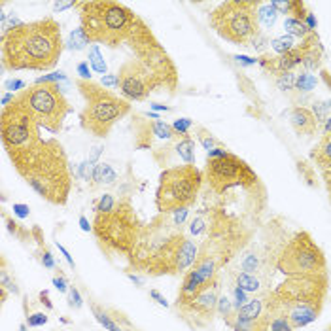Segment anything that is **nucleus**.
<instances>
[{
    "label": "nucleus",
    "instance_id": "1",
    "mask_svg": "<svg viewBox=\"0 0 331 331\" xmlns=\"http://www.w3.org/2000/svg\"><path fill=\"white\" fill-rule=\"evenodd\" d=\"M61 25L53 17L29 21L2 33L4 70H49L65 49Z\"/></svg>",
    "mask_w": 331,
    "mask_h": 331
},
{
    "label": "nucleus",
    "instance_id": "2",
    "mask_svg": "<svg viewBox=\"0 0 331 331\" xmlns=\"http://www.w3.org/2000/svg\"><path fill=\"white\" fill-rule=\"evenodd\" d=\"M12 165L42 199L57 207L66 205L72 189V170L57 138H42L31 151L13 159Z\"/></svg>",
    "mask_w": 331,
    "mask_h": 331
},
{
    "label": "nucleus",
    "instance_id": "3",
    "mask_svg": "<svg viewBox=\"0 0 331 331\" xmlns=\"http://www.w3.org/2000/svg\"><path fill=\"white\" fill-rule=\"evenodd\" d=\"M80 23L91 44L108 47L127 42L138 15L116 0H78Z\"/></svg>",
    "mask_w": 331,
    "mask_h": 331
},
{
    "label": "nucleus",
    "instance_id": "4",
    "mask_svg": "<svg viewBox=\"0 0 331 331\" xmlns=\"http://www.w3.org/2000/svg\"><path fill=\"white\" fill-rule=\"evenodd\" d=\"M329 290L327 273L293 274L273 292L276 303L282 307L293 329L316 322L324 309Z\"/></svg>",
    "mask_w": 331,
    "mask_h": 331
},
{
    "label": "nucleus",
    "instance_id": "5",
    "mask_svg": "<svg viewBox=\"0 0 331 331\" xmlns=\"http://www.w3.org/2000/svg\"><path fill=\"white\" fill-rule=\"evenodd\" d=\"M76 87L85 98L84 110L80 112V123L93 137H108L112 127L131 112L129 100L104 89L100 84L91 80H76Z\"/></svg>",
    "mask_w": 331,
    "mask_h": 331
},
{
    "label": "nucleus",
    "instance_id": "6",
    "mask_svg": "<svg viewBox=\"0 0 331 331\" xmlns=\"http://www.w3.org/2000/svg\"><path fill=\"white\" fill-rule=\"evenodd\" d=\"M142 229L144 225L129 201L117 202L112 212H95L93 233L108 253L129 256L140 239Z\"/></svg>",
    "mask_w": 331,
    "mask_h": 331
},
{
    "label": "nucleus",
    "instance_id": "7",
    "mask_svg": "<svg viewBox=\"0 0 331 331\" xmlns=\"http://www.w3.org/2000/svg\"><path fill=\"white\" fill-rule=\"evenodd\" d=\"M258 0H225L210 13L208 23L220 34L237 46H252L260 36Z\"/></svg>",
    "mask_w": 331,
    "mask_h": 331
},
{
    "label": "nucleus",
    "instance_id": "8",
    "mask_svg": "<svg viewBox=\"0 0 331 331\" xmlns=\"http://www.w3.org/2000/svg\"><path fill=\"white\" fill-rule=\"evenodd\" d=\"M125 44H129V47L135 53V59H138L156 76V80L159 82L161 87L169 89L170 93H174V89L178 87L176 65L172 63L169 53L165 52L161 42L156 38V34L148 27L146 21L138 17Z\"/></svg>",
    "mask_w": 331,
    "mask_h": 331
},
{
    "label": "nucleus",
    "instance_id": "9",
    "mask_svg": "<svg viewBox=\"0 0 331 331\" xmlns=\"http://www.w3.org/2000/svg\"><path fill=\"white\" fill-rule=\"evenodd\" d=\"M205 176L195 165H180L165 169L159 176L156 208L159 214H174L197 201Z\"/></svg>",
    "mask_w": 331,
    "mask_h": 331
},
{
    "label": "nucleus",
    "instance_id": "10",
    "mask_svg": "<svg viewBox=\"0 0 331 331\" xmlns=\"http://www.w3.org/2000/svg\"><path fill=\"white\" fill-rule=\"evenodd\" d=\"M19 100L27 110L33 114L42 129L59 133L65 125L70 112V104L65 98L59 84H33L17 93Z\"/></svg>",
    "mask_w": 331,
    "mask_h": 331
},
{
    "label": "nucleus",
    "instance_id": "11",
    "mask_svg": "<svg viewBox=\"0 0 331 331\" xmlns=\"http://www.w3.org/2000/svg\"><path fill=\"white\" fill-rule=\"evenodd\" d=\"M38 121L33 114L15 98L10 106L2 108L0 131H2V146L6 149L10 161L31 151L42 140Z\"/></svg>",
    "mask_w": 331,
    "mask_h": 331
},
{
    "label": "nucleus",
    "instance_id": "12",
    "mask_svg": "<svg viewBox=\"0 0 331 331\" xmlns=\"http://www.w3.org/2000/svg\"><path fill=\"white\" fill-rule=\"evenodd\" d=\"M276 267L286 276H293V274L325 273L327 263H325L324 252L312 240L311 235L307 231H301L280 252Z\"/></svg>",
    "mask_w": 331,
    "mask_h": 331
},
{
    "label": "nucleus",
    "instance_id": "13",
    "mask_svg": "<svg viewBox=\"0 0 331 331\" xmlns=\"http://www.w3.org/2000/svg\"><path fill=\"white\" fill-rule=\"evenodd\" d=\"M184 231V227L176 225L172 214H157L148 225H144L140 239L131 250L129 258V269L135 271H144V267L161 252L163 248L170 242V239Z\"/></svg>",
    "mask_w": 331,
    "mask_h": 331
},
{
    "label": "nucleus",
    "instance_id": "14",
    "mask_svg": "<svg viewBox=\"0 0 331 331\" xmlns=\"http://www.w3.org/2000/svg\"><path fill=\"white\" fill-rule=\"evenodd\" d=\"M205 180L216 195H223L233 188H253L258 184V174L246 161L239 156L227 154L220 159H207Z\"/></svg>",
    "mask_w": 331,
    "mask_h": 331
},
{
    "label": "nucleus",
    "instance_id": "15",
    "mask_svg": "<svg viewBox=\"0 0 331 331\" xmlns=\"http://www.w3.org/2000/svg\"><path fill=\"white\" fill-rule=\"evenodd\" d=\"M218 293H220V278L212 280L207 288H202L195 295H189V297L178 295L176 311L188 324L202 327L208 322H212L214 312L218 311V301H220Z\"/></svg>",
    "mask_w": 331,
    "mask_h": 331
},
{
    "label": "nucleus",
    "instance_id": "16",
    "mask_svg": "<svg viewBox=\"0 0 331 331\" xmlns=\"http://www.w3.org/2000/svg\"><path fill=\"white\" fill-rule=\"evenodd\" d=\"M117 87L125 100H146L149 93L161 89L156 76L138 61L129 59L117 70Z\"/></svg>",
    "mask_w": 331,
    "mask_h": 331
},
{
    "label": "nucleus",
    "instance_id": "17",
    "mask_svg": "<svg viewBox=\"0 0 331 331\" xmlns=\"http://www.w3.org/2000/svg\"><path fill=\"white\" fill-rule=\"evenodd\" d=\"M290 123H292L293 131L297 135H303V137H311L318 131L320 123L316 116L312 114L311 108H305V106H295L290 112Z\"/></svg>",
    "mask_w": 331,
    "mask_h": 331
},
{
    "label": "nucleus",
    "instance_id": "18",
    "mask_svg": "<svg viewBox=\"0 0 331 331\" xmlns=\"http://www.w3.org/2000/svg\"><path fill=\"white\" fill-rule=\"evenodd\" d=\"M301 49L305 53V57H303V66H305V70H320L322 68V46H320L318 42V36L316 33L311 34L309 38L301 40Z\"/></svg>",
    "mask_w": 331,
    "mask_h": 331
},
{
    "label": "nucleus",
    "instance_id": "19",
    "mask_svg": "<svg viewBox=\"0 0 331 331\" xmlns=\"http://www.w3.org/2000/svg\"><path fill=\"white\" fill-rule=\"evenodd\" d=\"M311 159L316 163L322 170L331 167V133H325L324 137L320 138V142L312 148Z\"/></svg>",
    "mask_w": 331,
    "mask_h": 331
},
{
    "label": "nucleus",
    "instance_id": "20",
    "mask_svg": "<svg viewBox=\"0 0 331 331\" xmlns=\"http://www.w3.org/2000/svg\"><path fill=\"white\" fill-rule=\"evenodd\" d=\"M176 156L180 157L186 165H193L195 163V142L188 137H182L180 140H176Z\"/></svg>",
    "mask_w": 331,
    "mask_h": 331
},
{
    "label": "nucleus",
    "instance_id": "21",
    "mask_svg": "<svg viewBox=\"0 0 331 331\" xmlns=\"http://www.w3.org/2000/svg\"><path fill=\"white\" fill-rule=\"evenodd\" d=\"M284 29L290 36H293V38H301V40H305V38H309L311 34H314L311 29L303 23V21L293 19V17H290V15L284 19Z\"/></svg>",
    "mask_w": 331,
    "mask_h": 331
},
{
    "label": "nucleus",
    "instance_id": "22",
    "mask_svg": "<svg viewBox=\"0 0 331 331\" xmlns=\"http://www.w3.org/2000/svg\"><path fill=\"white\" fill-rule=\"evenodd\" d=\"M237 286H239L240 290H244V292H250V293H256L261 290V286H263V280L258 276V274H248V273H240L237 274Z\"/></svg>",
    "mask_w": 331,
    "mask_h": 331
},
{
    "label": "nucleus",
    "instance_id": "23",
    "mask_svg": "<svg viewBox=\"0 0 331 331\" xmlns=\"http://www.w3.org/2000/svg\"><path fill=\"white\" fill-rule=\"evenodd\" d=\"M278 10L273 6V2H269V4H261L260 2V8H258V19H260V25L263 27H273L278 19Z\"/></svg>",
    "mask_w": 331,
    "mask_h": 331
},
{
    "label": "nucleus",
    "instance_id": "24",
    "mask_svg": "<svg viewBox=\"0 0 331 331\" xmlns=\"http://www.w3.org/2000/svg\"><path fill=\"white\" fill-rule=\"evenodd\" d=\"M87 63L93 66V70L98 72V74H103V76H106V70H108V66H106V61H104L103 53H100V49H98L97 44H93L91 47H89V55H87Z\"/></svg>",
    "mask_w": 331,
    "mask_h": 331
},
{
    "label": "nucleus",
    "instance_id": "25",
    "mask_svg": "<svg viewBox=\"0 0 331 331\" xmlns=\"http://www.w3.org/2000/svg\"><path fill=\"white\" fill-rule=\"evenodd\" d=\"M87 44H89V38H87V34L84 33V29L80 27V29H76L74 33H70L68 42H66V49H70V52H82Z\"/></svg>",
    "mask_w": 331,
    "mask_h": 331
},
{
    "label": "nucleus",
    "instance_id": "26",
    "mask_svg": "<svg viewBox=\"0 0 331 331\" xmlns=\"http://www.w3.org/2000/svg\"><path fill=\"white\" fill-rule=\"evenodd\" d=\"M271 46H273L274 53L284 55V53L292 52L293 47H295V38H293V36H290V34H284V36L274 38L273 42H271Z\"/></svg>",
    "mask_w": 331,
    "mask_h": 331
},
{
    "label": "nucleus",
    "instance_id": "27",
    "mask_svg": "<svg viewBox=\"0 0 331 331\" xmlns=\"http://www.w3.org/2000/svg\"><path fill=\"white\" fill-rule=\"evenodd\" d=\"M240 269L242 273H248V274H258L261 271V260L258 253H246L244 260L240 263Z\"/></svg>",
    "mask_w": 331,
    "mask_h": 331
},
{
    "label": "nucleus",
    "instance_id": "28",
    "mask_svg": "<svg viewBox=\"0 0 331 331\" xmlns=\"http://www.w3.org/2000/svg\"><path fill=\"white\" fill-rule=\"evenodd\" d=\"M91 309H93V314H95V318H97V322H98L100 325H103L104 329H108V331H123L121 327H119V325L116 324V322H114V320L110 318V316H108V314H106V312L100 311V309H98L97 305H93Z\"/></svg>",
    "mask_w": 331,
    "mask_h": 331
},
{
    "label": "nucleus",
    "instance_id": "29",
    "mask_svg": "<svg viewBox=\"0 0 331 331\" xmlns=\"http://www.w3.org/2000/svg\"><path fill=\"white\" fill-rule=\"evenodd\" d=\"M295 84H297V74L295 72H284V74L276 76V87L282 89V91L295 89Z\"/></svg>",
    "mask_w": 331,
    "mask_h": 331
},
{
    "label": "nucleus",
    "instance_id": "30",
    "mask_svg": "<svg viewBox=\"0 0 331 331\" xmlns=\"http://www.w3.org/2000/svg\"><path fill=\"white\" fill-rule=\"evenodd\" d=\"M197 138H199V142L202 144V148L207 149V151H210L212 148H218V146H220V142H218V140L210 135V131H207L205 127H197Z\"/></svg>",
    "mask_w": 331,
    "mask_h": 331
},
{
    "label": "nucleus",
    "instance_id": "31",
    "mask_svg": "<svg viewBox=\"0 0 331 331\" xmlns=\"http://www.w3.org/2000/svg\"><path fill=\"white\" fill-rule=\"evenodd\" d=\"M316 84H318L316 76H312V74L305 72V74H299V76H297L295 89H299V91H312V89L316 87Z\"/></svg>",
    "mask_w": 331,
    "mask_h": 331
},
{
    "label": "nucleus",
    "instance_id": "32",
    "mask_svg": "<svg viewBox=\"0 0 331 331\" xmlns=\"http://www.w3.org/2000/svg\"><path fill=\"white\" fill-rule=\"evenodd\" d=\"M0 286H2V290H6V292H12V293H17V286L13 282L10 276H8V271H6V260H2V271H0Z\"/></svg>",
    "mask_w": 331,
    "mask_h": 331
},
{
    "label": "nucleus",
    "instance_id": "33",
    "mask_svg": "<svg viewBox=\"0 0 331 331\" xmlns=\"http://www.w3.org/2000/svg\"><path fill=\"white\" fill-rule=\"evenodd\" d=\"M117 202L114 201V197H112L110 193H104L100 199H98V202L95 205V212H112L114 208H116Z\"/></svg>",
    "mask_w": 331,
    "mask_h": 331
},
{
    "label": "nucleus",
    "instance_id": "34",
    "mask_svg": "<svg viewBox=\"0 0 331 331\" xmlns=\"http://www.w3.org/2000/svg\"><path fill=\"white\" fill-rule=\"evenodd\" d=\"M231 309H233V307H231V301H229L225 295H221L220 301H218V312L223 316L225 324H229V325L233 324V320H231V316H233V314H231Z\"/></svg>",
    "mask_w": 331,
    "mask_h": 331
},
{
    "label": "nucleus",
    "instance_id": "35",
    "mask_svg": "<svg viewBox=\"0 0 331 331\" xmlns=\"http://www.w3.org/2000/svg\"><path fill=\"white\" fill-rule=\"evenodd\" d=\"M193 127V121L189 119V117H180V119H176L174 123H172V129L180 135V137H188V131Z\"/></svg>",
    "mask_w": 331,
    "mask_h": 331
},
{
    "label": "nucleus",
    "instance_id": "36",
    "mask_svg": "<svg viewBox=\"0 0 331 331\" xmlns=\"http://www.w3.org/2000/svg\"><path fill=\"white\" fill-rule=\"evenodd\" d=\"M47 314L46 312H34V314H29L27 316V324L31 327H42V325L47 324Z\"/></svg>",
    "mask_w": 331,
    "mask_h": 331
},
{
    "label": "nucleus",
    "instance_id": "37",
    "mask_svg": "<svg viewBox=\"0 0 331 331\" xmlns=\"http://www.w3.org/2000/svg\"><path fill=\"white\" fill-rule=\"evenodd\" d=\"M66 76L63 74V72H53V74H46V76H40V78H36V82L34 84H59L61 80H65Z\"/></svg>",
    "mask_w": 331,
    "mask_h": 331
},
{
    "label": "nucleus",
    "instance_id": "38",
    "mask_svg": "<svg viewBox=\"0 0 331 331\" xmlns=\"http://www.w3.org/2000/svg\"><path fill=\"white\" fill-rule=\"evenodd\" d=\"M70 295H68V305L74 307V309H82V305H84V301H82V295H80L78 288L76 286H70Z\"/></svg>",
    "mask_w": 331,
    "mask_h": 331
},
{
    "label": "nucleus",
    "instance_id": "39",
    "mask_svg": "<svg viewBox=\"0 0 331 331\" xmlns=\"http://www.w3.org/2000/svg\"><path fill=\"white\" fill-rule=\"evenodd\" d=\"M6 91H23V89H27V84L23 82V80H6L4 82V85H2Z\"/></svg>",
    "mask_w": 331,
    "mask_h": 331
},
{
    "label": "nucleus",
    "instance_id": "40",
    "mask_svg": "<svg viewBox=\"0 0 331 331\" xmlns=\"http://www.w3.org/2000/svg\"><path fill=\"white\" fill-rule=\"evenodd\" d=\"M235 309H237V311H239L240 307H244L248 303V301H250V299L246 297V292H244V290H240L239 286H235Z\"/></svg>",
    "mask_w": 331,
    "mask_h": 331
},
{
    "label": "nucleus",
    "instance_id": "41",
    "mask_svg": "<svg viewBox=\"0 0 331 331\" xmlns=\"http://www.w3.org/2000/svg\"><path fill=\"white\" fill-rule=\"evenodd\" d=\"M91 188H97L103 184V163H97L95 167H93V174H91Z\"/></svg>",
    "mask_w": 331,
    "mask_h": 331
},
{
    "label": "nucleus",
    "instance_id": "42",
    "mask_svg": "<svg viewBox=\"0 0 331 331\" xmlns=\"http://www.w3.org/2000/svg\"><path fill=\"white\" fill-rule=\"evenodd\" d=\"M53 286L57 288V292L59 293H66V292H70V286H68V282H66V278L63 276V274L59 273L55 278H53Z\"/></svg>",
    "mask_w": 331,
    "mask_h": 331
},
{
    "label": "nucleus",
    "instance_id": "43",
    "mask_svg": "<svg viewBox=\"0 0 331 331\" xmlns=\"http://www.w3.org/2000/svg\"><path fill=\"white\" fill-rule=\"evenodd\" d=\"M13 214L17 216V218H21V220H25V218H29V214H31V208L27 207V205H19V202H15L12 207Z\"/></svg>",
    "mask_w": 331,
    "mask_h": 331
},
{
    "label": "nucleus",
    "instance_id": "44",
    "mask_svg": "<svg viewBox=\"0 0 331 331\" xmlns=\"http://www.w3.org/2000/svg\"><path fill=\"white\" fill-rule=\"evenodd\" d=\"M76 72L80 74V80H91V70H89V63L87 61H84V63H78V66H76Z\"/></svg>",
    "mask_w": 331,
    "mask_h": 331
},
{
    "label": "nucleus",
    "instance_id": "45",
    "mask_svg": "<svg viewBox=\"0 0 331 331\" xmlns=\"http://www.w3.org/2000/svg\"><path fill=\"white\" fill-rule=\"evenodd\" d=\"M40 260H42V265L46 267V269H53V267H55V261H53L52 252H49L46 246L42 248V258H40Z\"/></svg>",
    "mask_w": 331,
    "mask_h": 331
},
{
    "label": "nucleus",
    "instance_id": "46",
    "mask_svg": "<svg viewBox=\"0 0 331 331\" xmlns=\"http://www.w3.org/2000/svg\"><path fill=\"white\" fill-rule=\"evenodd\" d=\"M116 180V172L112 170L110 165L103 163V184H112Z\"/></svg>",
    "mask_w": 331,
    "mask_h": 331
},
{
    "label": "nucleus",
    "instance_id": "47",
    "mask_svg": "<svg viewBox=\"0 0 331 331\" xmlns=\"http://www.w3.org/2000/svg\"><path fill=\"white\" fill-rule=\"evenodd\" d=\"M227 154H229L227 149L218 146V148H212L210 151H207V159H220V157H225Z\"/></svg>",
    "mask_w": 331,
    "mask_h": 331
},
{
    "label": "nucleus",
    "instance_id": "48",
    "mask_svg": "<svg viewBox=\"0 0 331 331\" xmlns=\"http://www.w3.org/2000/svg\"><path fill=\"white\" fill-rule=\"evenodd\" d=\"M188 214H189L188 208H180V210H176L174 214H172V218H174V223H176V225H180V227H182L184 221H186V218H188Z\"/></svg>",
    "mask_w": 331,
    "mask_h": 331
},
{
    "label": "nucleus",
    "instance_id": "49",
    "mask_svg": "<svg viewBox=\"0 0 331 331\" xmlns=\"http://www.w3.org/2000/svg\"><path fill=\"white\" fill-rule=\"evenodd\" d=\"M297 165H299V172H303V174H305L307 184H311V186H314V182H312V180H314V176H312V169H309V167H307V163H305V161H299Z\"/></svg>",
    "mask_w": 331,
    "mask_h": 331
},
{
    "label": "nucleus",
    "instance_id": "50",
    "mask_svg": "<svg viewBox=\"0 0 331 331\" xmlns=\"http://www.w3.org/2000/svg\"><path fill=\"white\" fill-rule=\"evenodd\" d=\"M100 82H103L104 87H117V74H106Z\"/></svg>",
    "mask_w": 331,
    "mask_h": 331
},
{
    "label": "nucleus",
    "instance_id": "51",
    "mask_svg": "<svg viewBox=\"0 0 331 331\" xmlns=\"http://www.w3.org/2000/svg\"><path fill=\"white\" fill-rule=\"evenodd\" d=\"M235 61L240 63V65L244 66H252V65H258V59H252V57H246V55H235Z\"/></svg>",
    "mask_w": 331,
    "mask_h": 331
},
{
    "label": "nucleus",
    "instance_id": "52",
    "mask_svg": "<svg viewBox=\"0 0 331 331\" xmlns=\"http://www.w3.org/2000/svg\"><path fill=\"white\" fill-rule=\"evenodd\" d=\"M305 25L311 29L312 33H316V27H318V21H316V17H314V13L312 12H309L307 13V17H305Z\"/></svg>",
    "mask_w": 331,
    "mask_h": 331
},
{
    "label": "nucleus",
    "instance_id": "53",
    "mask_svg": "<svg viewBox=\"0 0 331 331\" xmlns=\"http://www.w3.org/2000/svg\"><path fill=\"white\" fill-rule=\"evenodd\" d=\"M149 297L156 299V301H157V303H159L161 307H169V301L165 299V295H161V293L157 292V290H151V292H149Z\"/></svg>",
    "mask_w": 331,
    "mask_h": 331
},
{
    "label": "nucleus",
    "instance_id": "54",
    "mask_svg": "<svg viewBox=\"0 0 331 331\" xmlns=\"http://www.w3.org/2000/svg\"><path fill=\"white\" fill-rule=\"evenodd\" d=\"M40 303L42 305H46V309L47 311H53V303L49 301V293H47V290H44V292H40Z\"/></svg>",
    "mask_w": 331,
    "mask_h": 331
},
{
    "label": "nucleus",
    "instance_id": "55",
    "mask_svg": "<svg viewBox=\"0 0 331 331\" xmlns=\"http://www.w3.org/2000/svg\"><path fill=\"white\" fill-rule=\"evenodd\" d=\"M66 8H76V2H55L53 4V12H61Z\"/></svg>",
    "mask_w": 331,
    "mask_h": 331
},
{
    "label": "nucleus",
    "instance_id": "56",
    "mask_svg": "<svg viewBox=\"0 0 331 331\" xmlns=\"http://www.w3.org/2000/svg\"><path fill=\"white\" fill-rule=\"evenodd\" d=\"M57 248H59V252H61V253H63V256H65V260L68 261V265H70L72 269H74V267H76V265H74V260H72V256H70V253H68V250H66V248L63 246V244H59V242H57Z\"/></svg>",
    "mask_w": 331,
    "mask_h": 331
},
{
    "label": "nucleus",
    "instance_id": "57",
    "mask_svg": "<svg viewBox=\"0 0 331 331\" xmlns=\"http://www.w3.org/2000/svg\"><path fill=\"white\" fill-rule=\"evenodd\" d=\"M80 227H82V231L89 233V231H93V223H89L85 216H80Z\"/></svg>",
    "mask_w": 331,
    "mask_h": 331
},
{
    "label": "nucleus",
    "instance_id": "58",
    "mask_svg": "<svg viewBox=\"0 0 331 331\" xmlns=\"http://www.w3.org/2000/svg\"><path fill=\"white\" fill-rule=\"evenodd\" d=\"M322 178H324L325 186H327V189L331 188V167H327V169L322 170Z\"/></svg>",
    "mask_w": 331,
    "mask_h": 331
},
{
    "label": "nucleus",
    "instance_id": "59",
    "mask_svg": "<svg viewBox=\"0 0 331 331\" xmlns=\"http://www.w3.org/2000/svg\"><path fill=\"white\" fill-rule=\"evenodd\" d=\"M154 110H159V112H169L170 108L167 106V104H157V103H154V104H149Z\"/></svg>",
    "mask_w": 331,
    "mask_h": 331
},
{
    "label": "nucleus",
    "instance_id": "60",
    "mask_svg": "<svg viewBox=\"0 0 331 331\" xmlns=\"http://www.w3.org/2000/svg\"><path fill=\"white\" fill-rule=\"evenodd\" d=\"M127 276H129V280H133V282H135V284H137V286H142V284H144V280H142V278H138L137 274L127 273Z\"/></svg>",
    "mask_w": 331,
    "mask_h": 331
},
{
    "label": "nucleus",
    "instance_id": "61",
    "mask_svg": "<svg viewBox=\"0 0 331 331\" xmlns=\"http://www.w3.org/2000/svg\"><path fill=\"white\" fill-rule=\"evenodd\" d=\"M325 133H331V116L325 119V123H324V135Z\"/></svg>",
    "mask_w": 331,
    "mask_h": 331
},
{
    "label": "nucleus",
    "instance_id": "62",
    "mask_svg": "<svg viewBox=\"0 0 331 331\" xmlns=\"http://www.w3.org/2000/svg\"><path fill=\"white\" fill-rule=\"evenodd\" d=\"M327 191H329V201H331V188H329V189H327Z\"/></svg>",
    "mask_w": 331,
    "mask_h": 331
},
{
    "label": "nucleus",
    "instance_id": "63",
    "mask_svg": "<svg viewBox=\"0 0 331 331\" xmlns=\"http://www.w3.org/2000/svg\"><path fill=\"white\" fill-rule=\"evenodd\" d=\"M327 331H331V327H329V329H327Z\"/></svg>",
    "mask_w": 331,
    "mask_h": 331
}]
</instances>
